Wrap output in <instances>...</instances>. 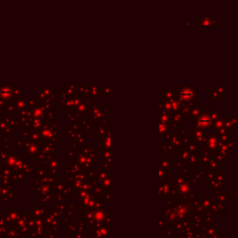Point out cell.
Here are the masks:
<instances>
[{
  "label": "cell",
  "instance_id": "1",
  "mask_svg": "<svg viewBox=\"0 0 238 238\" xmlns=\"http://www.w3.org/2000/svg\"><path fill=\"white\" fill-rule=\"evenodd\" d=\"M181 97L185 100H189L192 98V91L188 89H184L181 91Z\"/></svg>",
  "mask_w": 238,
  "mask_h": 238
}]
</instances>
